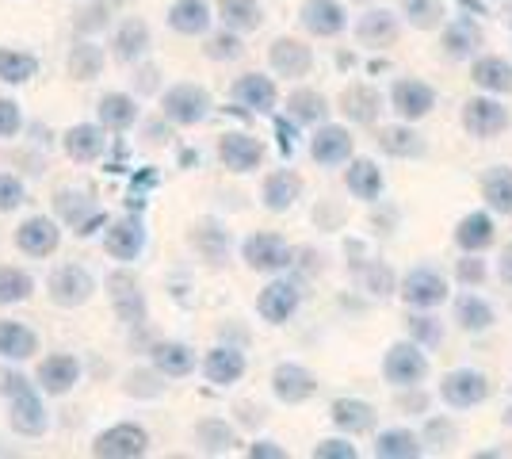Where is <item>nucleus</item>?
Returning a JSON list of instances; mask_svg holds the SVG:
<instances>
[{"instance_id": "1", "label": "nucleus", "mask_w": 512, "mask_h": 459, "mask_svg": "<svg viewBox=\"0 0 512 459\" xmlns=\"http://www.w3.org/2000/svg\"><path fill=\"white\" fill-rule=\"evenodd\" d=\"M0 394L8 398V425L16 437H43L50 429V417H46V406L39 391L31 387V379L23 372H0Z\"/></svg>"}, {"instance_id": "2", "label": "nucleus", "mask_w": 512, "mask_h": 459, "mask_svg": "<svg viewBox=\"0 0 512 459\" xmlns=\"http://www.w3.org/2000/svg\"><path fill=\"white\" fill-rule=\"evenodd\" d=\"M150 452V433L134 421H119L92 440V456L100 459H138Z\"/></svg>"}, {"instance_id": "3", "label": "nucleus", "mask_w": 512, "mask_h": 459, "mask_svg": "<svg viewBox=\"0 0 512 459\" xmlns=\"http://www.w3.org/2000/svg\"><path fill=\"white\" fill-rule=\"evenodd\" d=\"M104 249L107 257H115V261H138L142 257V249H146V222L138 211H130L123 219L107 222L104 230Z\"/></svg>"}, {"instance_id": "4", "label": "nucleus", "mask_w": 512, "mask_h": 459, "mask_svg": "<svg viewBox=\"0 0 512 459\" xmlns=\"http://www.w3.org/2000/svg\"><path fill=\"white\" fill-rule=\"evenodd\" d=\"M46 287H50V303L62 306V310H73V306H85L92 299L96 280L88 276L81 264H62V268L50 272Z\"/></svg>"}, {"instance_id": "5", "label": "nucleus", "mask_w": 512, "mask_h": 459, "mask_svg": "<svg viewBox=\"0 0 512 459\" xmlns=\"http://www.w3.org/2000/svg\"><path fill=\"white\" fill-rule=\"evenodd\" d=\"M161 108H165V119L176 123V127H195V123L207 119L211 96H207L199 85H188V81H184V85H172L169 92H165Z\"/></svg>"}, {"instance_id": "6", "label": "nucleus", "mask_w": 512, "mask_h": 459, "mask_svg": "<svg viewBox=\"0 0 512 459\" xmlns=\"http://www.w3.org/2000/svg\"><path fill=\"white\" fill-rule=\"evenodd\" d=\"M383 375H386V383H394V387H417L428 375L425 352L417 349L413 341L390 345V352H386V360H383Z\"/></svg>"}, {"instance_id": "7", "label": "nucleus", "mask_w": 512, "mask_h": 459, "mask_svg": "<svg viewBox=\"0 0 512 459\" xmlns=\"http://www.w3.org/2000/svg\"><path fill=\"white\" fill-rule=\"evenodd\" d=\"M440 394H444V402L455 406V410H470V406H482L490 398V379L482 372H474V368H459V372L444 375Z\"/></svg>"}, {"instance_id": "8", "label": "nucleus", "mask_w": 512, "mask_h": 459, "mask_svg": "<svg viewBox=\"0 0 512 459\" xmlns=\"http://www.w3.org/2000/svg\"><path fill=\"white\" fill-rule=\"evenodd\" d=\"M241 257L253 272H283L291 264V245L279 234H253L241 245Z\"/></svg>"}, {"instance_id": "9", "label": "nucleus", "mask_w": 512, "mask_h": 459, "mask_svg": "<svg viewBox=\"0 0 512 459\" xmlns=\"http://www.w3.org/2000/svg\"><path fill=\"white\" fill-rule=\"evenodd\" d=\"M107 291H111V306H115L119 322H127V326H142L146 322V295H142V287H138V280L130 272H111L107 276Z\"/></svg>"}, {"instance_id": "10", "label": "nucleus", "mask_w": 512, "mask_h": 459, "mask_svg": "<svg viewBox=\"0 0 512 459\" xmlns=\"http://www.w3.org/2000/svg\"><path fill=\"white\" fill-rule=\"evenodd\" d=\"M54 207H58V215L77 230V238H88V234H96L100 226H107V215L100 207H92V199H88L85 192H58V196H54Z\"/></svg>"}, {"instance_id": "11", "label": "nucleus", "mask_w": 512, "mask_h": 459, "mask_svg": "<svg viewBox=\"0 0 512 459\" xmlns=\"http://www.w3.org/2000/svg\"><path fill=\"white\" fill-rule=\"evenodd\" d=\"M402 299L417 310H432L448 299V280L436 268H413L402 280Z\"/></svg>"}, {"instance_id": "12", "label": "nucleus", "mask_w": 512, "mask_h": 459, "mask_svg": "<svg viewBox=\"0 0 512 459\" xmlns=\"http://www.w3.org/2000/svg\"><path fill=\"white\" fill-rule=\"evenodd\" d=\"M35 383H39L46 394H69L81 383V360L69 356V352H54V356H46L43 364H39Z\"/></svg>"}, {"instance_id": "13", "label": "nucleus", "mask_w": 512, "mask_h": 459, "mask_svg": "<svg viewBox=\"0 0 512 459\" xmlns=\"http://www.w3.org/2000/svg\"><path fill=\"white\" fill-rule=\"evenodd\" d=\"M58 241H62V230H58V222L46 219V215H31L16 230V245L27 257H50L58 249Z\"/></svg>"}, {"instance_id": "14", "label": "nucleus", "mask_w": 512, "mask_h": 459, "mask_svg": "<svg viewBox=\"0 0 512 459\" xmlns=\"http://www.w3.org/2000/svg\"><path fill=\"white\" fill-rule=\"evenodd\" d=\"M390 104H394V111H398L406 123H413V119H425L428 111L436 108V92H432L425 81L402 77L398 85L390 88Z\"/></svg>"}, {"instance_id": "15", "label": "nucleus", "mask_w": 512, "mask_h": 459, "mask_svg": "<svg viewBox=\"0 0 512 459\" xmlns=\"http://www.w3.org/2000/svg\"><path fill=\"white\" fill-rule=\"evenodd\" d=\"M463 127H467L474 138H493V134H501L509 127V111L501 108L497 100L478 96V100H467V104H463Z\"/></svg>"}, {"instance_id": "16", "label": "nucleus", "mask_w": 512, "mask_h": 459, "mask_svg": "<svg viewBox=\"0 0 512 459\" xmlns=\"http://www.w3.org/2000/svg\"><path fill=\"white\" fill-rule=\"evenodd\" d=\"M299 287L291 284V280H272V284L260 291V299H256V310H260V318L264 322H272V326H279V322H287L295 310H299Z\"/></svg>"}, {"instance_id": "17", "label": "nucleus", "mask_w": 512, "mask_h": 459, "mask_svg": "<svg viewBox=\"0 0 512 459\" xmlns=\"http://www.w3.org/2000/svg\"><path fill=\"white\" fill-rule=\"evenodd\" d=\"M62 146H65V153H69L73 161L92 165V161H100V157H104V150H107L104 127H100V123H73V127L62 134Z\"/></svg>"}, {"instance_id": "18", "label": "nucleus", "mask_w": 512, "mask_h": 459, "mask_svg": "<svg viewBox=\"0 0 512 459\" xmlns=\"http://www.w3.org/2000/svg\"><path fill=\"white\" fill-rule=\"evenodd\" d=\"M218 157H222V165L230 173H253L256 165L264 161V146L253 134H226L218 142Z\"/></svg>"}, {"instance_id": "19", "label": "nucleus", "mask_w": 512, "mask_h": 459, "mask_svg": "<svg viewBox=\"0 0 512 459\" xmlns=\"http://www.w3.org/2000/svg\"><path fill=\"white\" fill-rule=\"evenodd\" d=\"M272 391H276L279 402L299 406V402H306L310 394L318 391V379H314V372H306L302 364H279L276 372H272Z\"/></svg>"}, {"instance_id": "20", "label": "nucleus", "mask_w": 512, "mask_h": 459, "mask_svg": "<svg viewBox=\"0 0 512 459\" xmlns=\"http://www.w3.org/2000/svg\"><path fill=\"white\" fill-rule=\"evenodd\" d=\"M299 20L310 35H318V39H333V35H341L344 31L348 16H344V8L337 4V0H306Z\"/></svg>"}, {"instance_id": "21", "label": "nucleus", "mask_w": 512, "mask_h": 459, "mask_svg": "<svg viewBox=\"0 0 512 459\" xmlns=\"http://www.w3.org/2000/svg\"><path fill=\"white\" fill-rule=\"evenodd\" d=\"M268 62H272L279 77H306L310 66H314V54L299 39H276V43L268 46Z\"/></svg>"}, {"instance_id": "22", "label": "nucleus", "mask_w": 512, "mask_h": 459, "mask_svg": "<svg viewBox=\"0 0 512 459\" xmlns=\"http://www.w3.org/2000/svg\"><path fill=\"white\" fill-rule=\"evenodd\" d=\"M234 100L241 108L268 115V111L276 108V85H272L264 73H245V77L234 81Z\"/></svg>"}, {"instance_id": "23", "label": "nucleus", "mask_w": 512, "mask_h": 459, "mask_svg": "<svg viewBox=\"0 0 512 459\" xmlns=\"http://www.w3.org/2000/svg\"><path fill=\"white\" fill-rule=\"evenodd\" d=\"M203 375L211 379L214 387H230V383H237V379L245 375V356L237 349H230V345H218V349L207 352Z\"/></svg>"}, {"instance_id": "24", "label": "nucleus", "mask_w": 512, "mask_h": 459, "mask_svg": "<svg viewBox=\"0 0 512 459\" xmlns=\"http://www.w3.org/2000/svg\"><path fill=\"white\" fill-rule=\"evenodd\" d=\"M310 153L318 165H344L352 157V134L344 127H321L310 142Z\"/></svg>"}, {"instance_id": "25", "label": "nucleus", "mask_w": 512, "mask_h": 459, "mask_svg": "<svg viewBox=\"0 0 512 459\" xmlns=\"http://www.w3.org/2000/svg\"><path fill=\"white\" fill-rule=\"evenodd\" d=\"M150 356L153 368L161 375H169V379H184V375L195 372V352L188 345H180V341H161V345L150 349Z\"/></svg>"}, {"instance_id": "26", "label": "nucleus", "mask_w": 512, "mask_h": 459, "mask_svg": "<svg viewBox=\"0 0 512 459\" xmlns=\"http://www.w3.org/2000/svg\"><path fill=\"white\" fill-rule=\"evenodd\" d=\"M329 417H333V425L344 429L348 437L371 433V429H375V410H371L367 402H360V398H341V402H333Z\"/></svg>"}, {"instance_id": "27", "label": "nucleus", "mask_w": 512, "mask_h": 459, "mask_svg": "<svg viewBox=\"0 0 512 459\" xmlns=\"http://www.w3.org/2000/svg\"><path fill=\"white\" fill-rule=\"evenodd\" d=\"M134 123H138V104H134V96L107 92L104 100H100V127L123 134V131H130Z\"/></svg>"}, {"instance_id": "28", "label": "nucleus", "mask_w": 512, "mask_h": 459, "mask_svg": "<svg viewBox=\"0 0 512 459\" xmlns=\"http://www.w3.org/2000/svg\"><path fill=\"white\" fill-rule=\"evenodd\" d=\"M356 35H360V43H367V46H390L398 39V16L386 12V8H371V12L360 16V23H356Z\"/></svg>"}, {"instance_id": "29", "label": "nucleus", "mask_w": 512, "mask_h": 459, "mask_svg": "<svg viewBox=\"0 0 512 459\" xmlns=\"http://www.w3.org/2000/svg\"><path fill=\"white\" fill-rule=\"evenodd\" d=\"M169 27L176 35H203L211 27V8L203 0H176L169 8Z\"/></svg>"}, {"instance_id": "30", "label": "nucleus", "mask_w": 512, "mask_h": 459, "mask_svg": "<svg viewBox=\"0 0 512 459\" xmlns=\"http://www.w3.org/2000/svg\"><path fill=\"white\" fill-rule=\"evenodd\" d=\"M455 245L463 253H482L486 245H493V219L482 211H470L467 219H459L455 226Z\"/></svg>"}, {"instance_id": "31", "label": "nucleus", "mask_w": 512, "mask_h": 459, "mask_svg": "<svg viewBox=\"0 0 512 459\" xmlns=\"http://www.w3.org/2000/svg\"><path fill=\"white\" fill-rule=\"evenodd\" d=\"M383 108V100H379V92L367 85H348L341 92V111L352 119V123H375V115Z\"/></svg>"}, {"instance_id": "32", "label": "nucleus", "mask_w": 512, "mask_h": 459, "mask_svg": "<svg viewBox=\"0 0 512 459\" xmlns=\"http://www.w3.org/2000/svg\"><path fill=\"white\" fill-rule=\"evenodd\" d=\"M111 46H115V58L119 62H138L150 50V27L142 20H123V27L111 39Z\"/></svg>"}, {"instance_id": "33", "label": "nucleus", "mask_w": 512, "mask_h": 459, "mask_svg": "<svg viewBox=\"0 0 512 459\" xmlns=\"http://www.w3.org/2000/svg\"><path fill=\"white\" fill-rule=\"evenodd\" d=\"M482 199L490 203V211H497L501 219L512 215V169L497 165L490 173L482 176Z\"/></svg>"}, {"instance_id": "34", "label": "nucleus", "mask_w": 512, "mask_h": 459, "mask_svg": "<svg viewBox=\"0 0 512 459\" xmlns=\"http://www.w3.org/2000/svg\"><path fill=\"white\" fill-rule=\"evenodd\" d=\"M39 352V337L20 322H0V356L4 360H31Z\"/></svg>"}, {"instance_id": "35", "label": "nucleus", "mask_w": 512, "mask_h": 459, "mask_svg": "<svg viewBox=\"0 0 512 459\" xmlns=\"http://www.w3.org/2000/svg\"><path fill=\"white\" fill-rule=\"evenodd\" d=\"M218 16L230 31H256L264 23L260 0H218Z\"/></svg>"}, {"instance_id": "36", "label": "nucleus", "mask_w": 512, "mask_h": 459, "mask_svg": "<svg viewBox=\"0 0 512 459\" xmlns=\"http://www.w3.org/2000/svg\"><path fill=\"white\" fill-rule=\"evenodd\" d=\"M474 85L486 88V92H512V66L505 62V58H497V54H490V58H478L474 62Z\"/></svg>"}, {"instance_id": "37", "label": "nucleus", "mask_w": 512, "mask_h": 459, "mask_svg": "<svg viewBox=\"0 0 512 459\" xmlns=\"http://www.w3.org/2000/svg\"><path fill=\"white\" fill-rule=\"evenodd\" d=\"M302 192V180L295 173H287V169H279L264 180V207L268 211H287Z\"/></svg>"}, {"instance_id": "38", "label": "nucleus", "mask_w": 512, "mask_h": 459, "mask_svg": "<svg viewBox=\"0 0 512 459\" xmlns=\"http://www.w3.org/2000/svg\"><path fill=\"white\" fill-rule=\"evenodd\" d=\"M192 245L207 257L211 264H222L230 253V230H222L218 222H199L192 230Z\"/></svg>"}, {"instance_id": "39", "label": "nucleus", "mask_w": 512, "mask_h": 459, "mask_svg": "<svg viewBox=\"0 0 512 459\" xmlns=\"http://www.w3.org/2000/svg\"><path fill=\"white\" fill-rule=\"evenodd\" d=\"M100 73H104V50L96 43H88V39H81L69 50V77L73 81H96Z\"/></svg>"}, {"instance_id": "40", "label": "nucleus", "mask_w": 512, "mask_h": 459, "mask_svg": "<svg viewBox=\"0 0 512 459\" xmlns=\"http://www.w3.org/2000/svg\"><path fill=\"white\" fill-rule=\"evenodd\" d=\"M344 180H348V192H352L356 199H375L379 192H383V173H379V165L367 161V157L352 161Z\"/></svg>"}, {"instance_id": "41", "label": "nucleus", "mask_w": 512, "mask_h": 459, "mask_svg": "<svg viewBox=\"0 0 512 459\" xmlns=\"http://www.w3.org/2000/svg\"><path fill=\"white\" fill-rule=\"evenodd\" d=\"M455 322L467 329V333H486L493 326V306L482 303L478 295H459L455 299Z\"/></svg>"}, {"instance_id": "42", "label": "nucleus", "mask_w": 512, "mask_h": 459, "mask_svg": "<svg viewBox=\"0 0 512 459\" xmlns=\"http://www.w3.org/2000/svg\"><path fill=\"white\" fill-rule=\"evenodd\" d=\"M375 456L379 459H417L421 456V440L409 429H386L375 440Z\"/></svg>"}, {"instance_id": "43", "label": "nucleus", "mask_w": 512, "mask_h": 459, "mask_svg": "<svg viewBox=\"0 0 512 459\" xmlns=\"http://www.w3.org/2000/svg\"><path fill=\"white\" fill-rule=\"evenodd\" d=\"M39 73V58L27 50H0V81L8 85H23Z\"/></svg>"}, {"instance_id": "44", "label": "nucleus", "mask_w": 512, "mask_h": 459, "mask_svg": "<svg viewBox=\"0 0 512 459\" xmlns=\"http://www.w3.org/2000/svg\"><path fill=\"white\" fill-rule=\"evenodd\" d=\"M195 444H199L203 452H211V456L230 452V448H234V429H230L226 421H218V417H207V421L195 425Z\"/></svg>"}, {"instance_id": "45", "label": "nucleus", "mask_w": 512, "mask_h": 459, "mask_svg": "<svg viewBox=\"0 0 512 459\" xmlns=\"http://www.w3.org/2000/svg\"><path fill=\"white\" fill-rule=\"evenodd\" d=\"M31 291H35V280H31V272H23V268H12V264H0V306L23 303Z\"/></svg>"}, {"instance_id": "46", "label": "nucleus", "mask_w": 512, "mask_h": 459, "mask_svg": "<svg viewBox=\"0 0 512 459\" xmlns=\"http://www.w3.org/2000/svg\"><path fill=\"white\" fill-rule=\"evenodd\" d=\"M287 111L295 115V123H321V119L329 115V104H325V96H321V92L299 88V92H291V100H287Z\"/></svg>"}, {"instance_id": "47", "label": "nucleus", "mask_w": 512, "mask_h": 459, "mask_svg": "<svg viewBox=\"0 0 512 459\" xmlns=\"http://www.w3.org/2000/svg\"><path fill=\"white\" fill-rule=\"evenodd\" d=\"M482 46V31L474 27L470 20H459L451 23L448 31H444V50H448L451 58H467Z\"/></svg>"}, {"instance_id": "48", "label": "nucleus", "mask_w": 512, "mask_h": 459, "mask_svg": "<svg viewBox=\"0 0 512 459\" xmlns=\"http://www.w3.org/2000/svg\"><path fill=\"white\" fill-rule=\"evenodd\" d=\"M402 12L413 27L421 31H432L444 23V0H402Z\"/></svg>"}, {"instance_id": "49", "label": "nucleus", "mask_w": 512, "mask_h": 459, "mask_svg": "<svg viewBox=\"0 0 512 459\" xmlns=\"http://www.w3.org/2000/svg\"><path fill=\"white\" fill-rule=\"evenodd\" d=\"M379 146L394 157H409V153H421V138L409 131V127H383L379 131Z\"/></svg>"}, {"instance_id": "50", "label": "nucleus", "mask_w": 512, "mask_h": 459, "mask_svg": "<svg viewBox=\"0 0 512 459\" xmlns=\"http://www.w3.org/2000/svg\"><path fill=\"white\" fill-rule=\"evenodd\" d=\"M203 50H207L211 62H234V58H241L245 46H241V39H237V31H222V35H214Z\"/></svg>"}, {"instance_id": "51", "label": "nucleus", "mask_w": 512, "mask_h": 459, "mask_svg": "<svg viewBox=\"0 0 512 459\" xmlns=\"http://www.w3.org/2000/svg\"><path fill=\"white\" fill-rule=\"evenodd\" d=\"M23 199H27L23 180H16L12 173H0V215H8V211L23 207Z\"/></svg>"}, {"instance_id": "52", "label": "nucleus", "mask_w": 512, "mask_h": 459, "mask_svg": "<svg viewBox=\"0 0 512 459\" xmlns=\"http://www.w3.org/2000/svg\"><path fill=\"white\" fill-rule=\"evenodd\" d=\"M363 287L371 291V295H390V287H394V276H390V268H383V264H367L363 268Z\"/></svg>"}, {"instance_id": "53", "label": "nucleus", "mask_w": 512, "mask_h": 459, "mask_svg": "<svg viewBox=\"0 0 512 459\" xmlns=\"http://www.w3.org/2000/svg\"><path fill=\"white\" fill-rule=\"evenodd\" d=\"M20 127H23L20 104H16V100H0V138L20 134Z\"/></svg>"}, {"instance_id": "54", "label": "nucleus", "mask_w": 512, "mask_h": 459, "mask_svg": "<svg viewBox=\"0 0 512 459\" xmlns=\"http://www.w3.org/2000/svg\"><path fill=\"white\" fill-rule=\"evenodd\" d=\"M314 459H356V448L348 440H321L314 448Z\"/></svg>"}, {"instance_id": "55", "label": "nucleus", "mask_w": 512, "mask_h": 459, "mask_svg": "<svg viewBox=\"0 0 512 459\" xmlns=\"http://www.w3.org/2000/svg\"><path fill=\"white\" fill-rule=\"evenodd\" d=\"M409 329H413L425 345H440V341H444V329L436 326L432 318H409Z\"/></svg>"}, {"instance_id": "56", "label": "nucleus", "mask_w": 512, "mask_h": 459, "mask_svg": "<svg viewBox=\"0 0 512 459\" xmlns=\"http://www.w3.org/2000/svg\"><path fill=\"white\" fill-rule=\"evenodd\" d=\"M455 272H459V280H463V284H482V280H486V264L478 261V257H470V253L459 261Z\"/></svg>"}, {"instance_id": "57", "label": "nucleus", "mask_w": 512, "mask_h": 459, "mask_svg": "<svg viewBox=\"0 0 512 459\" xmlns=\"http://www.w3.org/2000/svg\"><path fill=\"white\" fill-rule=\"evenodd\" d=\"M107 23V12L104 8H85V12H77V31L88 35V31H100Z\"/></svg>"}, {"instance_id": "58", "label": "nucleus", "mask_w": 512, "mask_h": 459, "mask_svg": "<svg viewBox=\"0 0 512 459\" xmlns=\"http://www.w3.org/2000/svg\"><path fill=\"white\" fill-rule=\"evenodd\" d=\"M249 456L253 459H283L287 452H283L279 444H272V440H256V444H249Z\"/></svg>"}, {"instance_id": "59", "label": "nucleus", "mask_w": 512, "mask_h": 459, "mask_svg": "<svg viewBox=\"0 0 512 459\" xmlns=\"http://www.w3.org/2000/svg\"><path fill=\"white\" fill-rule=\"evenodd\" d=\"M276 131H279V150L291 157L295 153V127L287 119H276Z\"/></svg>"}, {"instance_id": "60", "label": "nucleus", "mask_w": 512, "mask_h": 459, "mask_svg": "<svg viewBox=\"0 0 512 459\" xmlns=\"http://www.w3.org/2000/svg\"><path fill=\"white\" fill-rule=\"evenodd\" d=\"M428 437H432V440H451V437H455V429H451L448 421H432V425H428Z\"/></svg>"}, {"instance_id": "61", "label": "nucleus", "mask_w": 512, "mask_h": 459, "mask_svg": "<svg viewBox=\"0 0 512 459\" xmlns=\"http://www.w3.org/2000/svg\"><path fill=\"white\" fill-rule=\"evenodd\" d=\"M497 268H501V280H505V284H512V245H505V249H501V264H497Z\"/></svg>"}]
</instances>
